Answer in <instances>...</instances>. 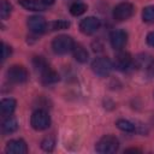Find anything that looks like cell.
Returning <instances> with one entry per match:
<instances>
[{
    "instance_id": "6da1fadb",
    "label": "cell",
    "mask_w": 154,
    "mask_h": 154,
    "mask_svg": "<svg viewBox=\"0 0 154 154\" xmlns=\"http://www.w3.org/2000/svg\"><path fill=\"white\" fill-rule=\"evenodd\" d=\"M75 41L69 35H59L52 41V49L55 54L64 55L70 52H72L75 47Z\"/></svg>"
},
{
    "instance_id": "7a4b0ae2",
    "label": "cell",
    "mask_w": 154,
    "mask_h": 154,
    "mask_svg": "<svg viewBox=\"0 0 154 154\" xmlns=\"http://www.w3.org/2000/svg\"><path fill=\"white\" fill-rule=\"evenodd\" d=\"M119 148V141L116 138V136L112 135H105L102 136L95 146V149L97 153L101 154H112L116 153Z\"/></svg>"
},
{
    "instance_id": "3957f363",
    "label": "cell",
    "mask_w": 154,
    "mask_h": 154,
    "mask_svg": "<svg viewBox=\"0 0 154 154\" xmlns=\"http://www.w3.org/2000/svg\"><path fill=\"white\" fill-rule=\"evenodd\" d=\"M30 124H31L32 129H35L37 131L46 130L51 125V117H49L48 112H46L45 109H36L31 114Z\"/></svg>"
},
{
    "instance_id": "277c9868",
    "label": "cell",
    "mask_w": 154,
    "mask_h": 154,
    "mask_svg": "<svg viewBox=\"0 0 154 154\" xmlns=\"http://www.w3.org/2000/svg\"><path fill=\"white\" fill-rule=\"evenodd\" d=\"M91 69H93L94 73H96L97 76L106 77L111 73V71L113 69V64L107 57H100V58H96L93 61Z\"/></svg>"
},
{
    "instance_id": "5b68a950",
    "label": "cell",
    "mask_w": 154,
    "mask_h": 154,
    "mask_svg": "<svg viewBox=\"0 0 154 154\" xmlns=\"http://www.w3.org/2000/svg\"><path fill=\"white\" fill-rule=\"evenodd\" d=\"M7 78L12 83L20 84V83H24V82L28 81L29 73H28V70L24 66H22V65H12L7 70Z\"/></svg>"
},
{
    "instance_id": "8992f818",
    "label": "cell",
    "mask_w": 154,
    "mask_h": 154,
    "mask_svg": "<svg viewBox=\"0 0 154 154\" xmlns=\"http://www.w3.org/2000/svg\"><path fill=\"white\" fill-rule=\"evenodd\" d=\"M135 12V7L130 2H120L113 8V18L116 20L123 22L129 19Z\"/></svg>"
},
{
    "instance_id": "52a82bcc",
    "label": "cell",
    "mask_w": 154,
    "mask_h": 154,
    "mask_svg": "<svg viewBox=\"0 0 154 154\" xmlns=\"http://www.w3.org/2000/svg\"><path fill=\"white\" fill-rule=\"evenodd\" d=\"M109 42H111L112 48H114L117 51H120V49L124 48V46L128 42V34L122 29L113 30L109 34Z\"/></svg>"
},
{
    "instance_id": "ba28073f",
    "label": "cell",
    "mask_w": 154,
    "mask_h": 154,
    "mask_svg": "<svg viewBox=\"0 0 154 154\" xmlns=\"http://www.w3.org/2000/svg\"><path fill=\"white\" fill-rule=\"evenodd\" d=\"M28 28L31 32L38 35V34H43L47 30L48 25L42 16H31L28 18Z\"/></svg>"
},
{
    "instance_id": "9c48e42d",
    "label": "cell",
    "mask_w": 154,
    "mask_h": 154,
    "mask_svg": "<svg viewBox=\"0 0 154 154\" xmlns=\"http://www.w3.org/2000/svg\"><path fill=\"white\" fill-rule=\"evenodd\" d=\"M132 63V57L129 52L125 51H119L116 57H114V61H113V67H116L119 71H124L126 70Z\"/></svg>"
},
{
    "instance_id": "30bf717a",
    "label": "cell",
    "mask_w": 154,
    "mask_h": 154,
    "mask_svg": "<svg viewBox=\"0 0 154 154\" xmlns=\"http://www.w3.org/2000/svg\"><path fill=\"white\" fill-rule=\"evenodd\" d=\"M100 28V20L96 17H87L79 22V30L85 35L96 32Z\"/></svg>"
},
{
    "instance_id": "8fae6325",
    "label": "cell",
    "mask_w": 154,
    "mask_h": 154,
    "mask_svg": "<svg viewBox=\"0 0 154 154\" xmlns=\"http://www.w3.org/2000/svg\"><path fill=\"white\" fill-rule=\"evenodd\" d=\"M5 152L8 154H25L28 153V147H26V143L20 138L11 140L7 142Z\"/></svg>"
},
{
    "instance_id": "7c38bea8",
    "label": "cell",
    "mask_w": 154,
    "mask_h": 154,
    "mask_svg": "<svg viewBox=\"0 0 154 154\" xmlns=\"http://www.w3.org/2000/svg\"><path fill=\"white\" fill-rule=\"evenodd\" d=\"M19 4H20V6L24 7L25 10L35 11V12L45 11V10L48 7V5H47L43 0H20Z\"/></svg>"
},
{
    "instance_id": "4fadbf2b",
    "label": "cell",
    "mask_w": 154,
    "mask_h": 154,
    "mask_svg": "<svg viewBox=\"0 0 154 154\" xmlns=\"http://www.w3.org/2000/svg\"><path fill=\"white\" fill-rule=\"evenodd\" d=\"M17 102L14 99H2L0 102V113L2 117H10L16 109Z\"/></svg>"
},
{
    "instance_id": "5bb4252c",
    "label": "cell",
    "mask_w": 154,
    "mask_h": 154,
    "mask_svg": "<svg viewBox=\"0 0 154 154\" xmlns=\"http://www.w3.org/2000/svg\"><path fill=\"white\" fill-rule=\"evenodd\" d=\"M18 129V123L13 117H6V119L1 124V132L4 135H10L13 134Z\"/></svg>"
},
{
    "instance_id": "9a60e30c",
    "label": "cell",
    "mask_w": 154,
    "mask_h": 154,
    "mask_svg": "<svg viewBox=\"0 0 154 154\" xmlns=\"http://www.w3.org/2000/svg\"><path fill=\"white\" fill-rule=\"evenodd\" d=\"M72 53H73V58L78 61V63H87L88 58H89V54L87 52V49L82 46V45H75L73 49H72Z\"/></svg>"
},
{
    "instance_id": "2e32d148",
    "label": "cell",
    "mask_w": 154,
    "mask_h": 154,
    "mask_svg": "<svg viewBox=\"0 0 154 154\" xmlns=\"http://www.w3.org/2000/svg\"><path fill=\"white\" fill-rule=\"evenodd\" d=\"M58 81H59V75L54 70H52L51 67L48 70H46L45 72L41 73V82L43 84H47L48 85V84L57 83Z\"/></svg>"
},
{
    "instance_id": "e0dca14e",
    "label": "cell",
    "mask_w": 154,
    "mask_h": 154,
    "mask_svg": "<svg viewBox=\"0 0 154 154\" xmlns=\"http://www.w3.org/2000/svg\"><path fill=\"white\" fill-rule=\"evenodd\" d=\"M116 125H117V128H118L119 130L125 131V132H136V131H137V126H136L134 123H131L130 120L119 119V120H117Z\"/></svg>"
},
{
    "instance_id": "ac0fdd59",
    "label": "cell",
    "mask_w": 154,
    "mask_h": 154,
    "mask_svg": "<svg viewBox=\"0 0 154 154\" xmlns=\"http://www.w3.org/2000/svg\"><path fill=\"white\" fill-rule=\"evenodd\" d=\"M32 66L35 67V70H36L37 72H40V75L51 67L49 64L46 61V59L42 58V57H35V58L32 59Z\"/></svg>"
},
{
    "instance_id": "d6986e66",
    "label": "cell",
    "mask_w": 154,
    "mask_h": 154,
    "mask_svg": "<svg viewBox=\"0 0 154 154\" xmlns=\"http://www.w3.org/2000/svg\"><path fill=\"white\" fill-rule=\"evenodd\" d=\"M87 10H88V6H87L84 2H79V1L73 2V4L70 6V13H71L72 16H75V17L83 14Z\"/></svg>"
},
{
    "instance_id": "ffe728a7",
    "label": "cell",
    "mask_w": 154,
    "mask_h": 154,
    "mask_svg": "<svg viewBox=\"0 0 154 154\" xmlns=\"http://www.w3.org/2000/svg\"><path fill=\"white\" fill-rule=\"evenodd\" d=\"M142 19L146 23H154V5H150L143 8Z\"/></svg>"
},
{
    "instance_id": "44dd1931",
    "label": "cell",
    "mask_w": 154,
    "mask_h": 154,
    "mask_svg": "<svg viewBox=\"0 0 154 154\" xmlns=\"http://www.w3.org/2000/svg\"><path fill=\"white\" fill-rule=\"evenodd\" d=\"M11 12H12V5L7 0H1V5H0V17H1V19H6L7 17H10Z\"/></svg>"
},
{
    "instance_id": "7402d4cb",
    "label": "cell",
    "mask_w": 154,
    "mask_h": 154,
    "mask_svg": "<svg viewBox=\"0 0 154 154\" xmlns=\"http://www.w3.org/2000/svg\"><path fill=\"white\" fill-rule=\"evenodd\" d=\"M69 26H70V22L64 20V19H59V20H55V22L51 23V29L52 30H64V29H67Z\"/></svg>"
},
{
    "instance_id": "603a6c76",
    "label": "cell",
    "mask_w": 154,
    "mask_h": 154,
    "mask_svg": "<svg viewBox=\"0 0 154 154\" xmlns=\"http://www.w3.org/2000/svg\"><path fill=\"white\" fill-rule=\"evenodd\" d=\"M54 144H55V141H54L53 137H46L41 142V148L45 152H52L54 149Z\"/></svg>"
},
{
    "instance_id": "cb8c5ba5",
    "label": "cell",
    "mask_w": 154,
    "mask_h": 154,
    "mask_svg": "<svg viewBox=\"0 0 154 154\" xmlns=\"http://www.w3.org/2000/svg\"><path fill=\"white\" fill-rule=\"evenodd\" d=\"M1 60L4 61V60H6L10 55H11V53H12V48L8 46V45H6V43H1Z\"/></svg>"
},
{
    "instance_id": "d4e9b609",
    "label": "cell",
    "mask_w": 154,
    "mask_h": 154,
    "mask_svg": "<svg viewBox=\"0 0 154 154\" xmlns=\"http://www.w3.org/2000/svg\"><path fill=\"white\" fill-rule=\"evenodd\" d=\"M146 41H147V43H148L150 47H154V30L150 31V32H148V35H147V37H146Z\"/></svg>"
},
{
    "instance_id": "484cf974",
    "label": "cell",
    "mask_w": 154,
    "mask_h": 154,
    "mask_svg": "<svg viewBox=\"0 0 154 154\" xmlns=\"http://www.w3.org/2000/svg\"><path fill=\"white\" fill-rule=\"evenodd\" d=\"M125 152H126V153H130V152H137V153H140L141 150H140V149H137V148H130V149H126Z\"/></svg>"
},
{
    "instance_id": "4316f807",
    "label": "cell",
    "mask_w": 154,
    "mask_h": 154,
    "mask_svg": "<svg viewBox=\"0 0 154 154\" xmlns=\"http://www.w3.org/2000/svg\"><path fill=\"white\" fill-rule=\"evenodd\" d=\"M43 1H45V2L47 4V5H52V4H53V2L55 1V0H43Z\"/></svg>"
}]
</instances>
